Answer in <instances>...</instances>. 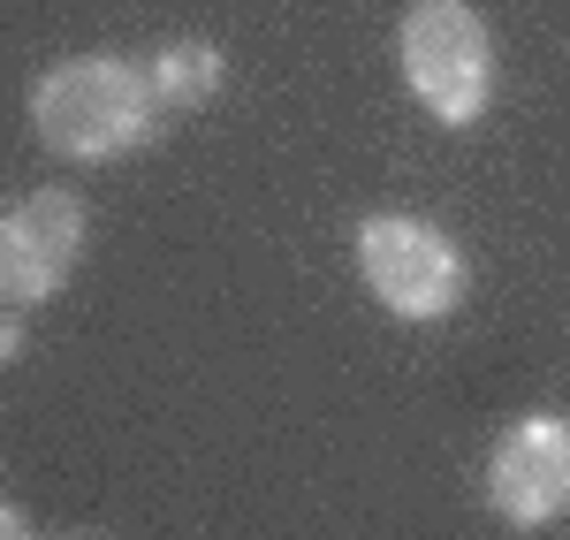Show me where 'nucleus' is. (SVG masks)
<instances>
[{"mask_svg": "<svg viewBox=\"0 0 570 540\" xmlns=\"http://www.w3.org/2000/svg\"><path fill=\"white\" fill-rule=\"evenodd\" d=\"M31 130L61 160H130L160 130V91L130 53H69L31 85Z\"/></svg>", "mask_w": 570, "mask_h": 540, "instance_id": "nucleus-1", "label": "nucleus"}, {"mask_svg": "<svg viewBox=\"0 0 570 540\" xmlns=\"http://www.w3.org/2000/svg\"><path fill=\"white\" fill-rule=\"evenodd\" d=\"M395 69L441 130H472L494 99V31L472 0H411L395 23Z\"/></svg>", "mask_w": 570, "mask_h": 540, "instance_id": "nucleus-2", "label": "nucleus"}, {"mask_svg": "<svg viewBox=\"0 0 570 540\" xmlns=\"http://www.w3.org/2000/svg\"><path fill=\"white\" fill-rule=\"evenodd\" d=\"M357 282L395 320H449L464 305V252L456 236L419 214H365L351 236Z\"/></svg>", "mask_w": 570, "mask_h": 540, "instance_id": "nucleus-3", "label": "nucleus"}, {"mask_svg": "<svg viewBox=\"0 0 570 540\" xmlns=\"http://www.w3.org/2000/svg\"><path fill=\"white\" fill-rule=\"evenodd\" d=\"M487 510L518 533H540L570 510V419L563 411H525L494 434L487 450Z\"/></svg>", "mask_w": 570, "mask_h": 540, "instance_id": "nucleus-4", "label": "nucleus"}, {"mask_svg": "<svg viewBox=\"0 0 570 540\" xmlns=\"http://www.w3.org/2000/svg\"><path fill=\"white\" fill-rule=\"evenodd\" d=\"M91 206L77 190H31L0 214V305H46L85 259Z\"/></svg>", "mask_w": 570, "mask_h": 540, "instance_id": "nucleus-5", "label": "nucleus"}, {"mask_svg": "<svg viewBox=\"0 0 570 540\" xmlns=\"http://www.w3.org/2000/svg\"><path fill=\"white\" fill-rule=\"evenodd\" d=\"M145 77H153V91H160V107L190 115V107H206V99L228 85V53H220L214 39H168L153 61H145Z\"/></svg>", "mask_w": 570, "mask_h": 540, "instance_id": "nucleus-6", "label": "nucleus"}, {"mask_svg": "<svg viewBox=\"0 0 570 540\" xmlns=\"http://www.w3.org/2000/svg\"><path fill=\"white\" fill-rule=\"evenodd\" d=\"M23 351V320H16V305H0V365Z\"/></svg>", "mask_w": 570, "mask_h": 540, "instance_id": "nucleus-7", "label": "nucleus"}, {"mask_svg": "<svg viewBox=\"0 0 570 540\" xmlns=\"http://www.w3.org/2000/svg\"><path fill=\"white\" fill-rule=\"evenodd\" d=\"M0 540H39V533H31V518H23L16 502H0Z\"/></svg>", "mask_w": 570, "mask_h": 540, "instance_id": "nucleus-8", "label": "nucleus"}, {"mask_svg": "<svg viewBox=\"0 0 570 540\" xmlns=\"http://www.w3.org/2000/svg\"><path fill=\"white\" fill-rule=\"evenodd\" d=\"M61 540H107V533H61Z\"/></svg>", "mask_w": 570, "mask_h": 540, "instance_id": "nucleus-9", "label": "nucleus"}]
</instances>
